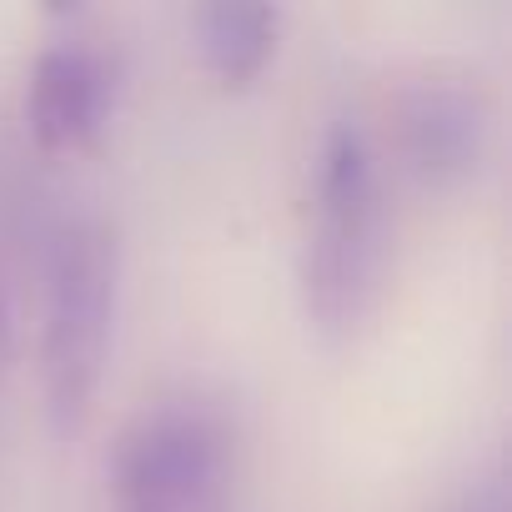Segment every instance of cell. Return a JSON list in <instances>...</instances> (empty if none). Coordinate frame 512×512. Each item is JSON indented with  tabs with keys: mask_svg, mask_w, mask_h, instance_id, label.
Here are the masks:
<instances>
[{
	"mask_svg": "<svg viewBox=\"0 0 512 512\" xmlns=\"http://www.w3.org/2000/svg\"><path fill=\"white\" fill-rule=\"evenodd\" d=\"M387 272V201L372 146L357 126H332L312 181L302 302L327 342H347L377 307Z\"/></svg>",
	"mask_w": 512,
	"mask_h": 512,
	"instance_id": "obj_1",
	"label": "cell"
},
{
	"mask_svg": "<svg viewBox=\"0 0 512 512\" xmlns=\"http://www.w3.org/2000/svg\"><path fill=\"white\" fill-rule=\"evenodd\" d=\"M116 277L121 251L101 221H66L51 246L46 287V337H41V382L46 407L61 432H76L101 392L106 347L116 322Z\"/></svg>",
	"mask_w": 512,
	"mask_h": 512,
	"instance_id": "obj_2",
	"label": "cell"
},
{
	"mask_svg": "<svg viewBox=\"0 0 512 512\" xmlns=\"http://www.w3.org/2000/svg\"><path fill=\"white\" fill-rule=\"evenodd\" d=\"M226 467L231 437L216 412L191 402L156 407L116 447V512H211Z\"/></svg>",
	"mask_w": 512,
	"mask_h": 512,
	"instance_id": "obj_3",
	"label": "cell"
},
{
	"mask_svg": "<svg viewBox=\"0 0 512 512\" xmlns=\"http://www.w3.org/2000/svg\"><path fill=\"white\" fill-rule=\"evenodd\" d=\"M116 61L96 46H46L26 81V131L46 156L91 151L116 111Z\"/></svg>",
	"mask_w": 512,
	"mask_h": 512,
	"instance_id": "obj_4",
	"label": "cell"
},
{
	"mask_svg": "<svg viewBox=\"0 0 512 512\" xmlns=\"http://www.w3.org/2000/svg\"><path fill=\"white\" fill-rule=\"evenodd\" d=\"M397 146L422 186H462L487 151V106L472 86L422 81L397 101Z\"/></svg>",
	"mask_w": 512,
	"mask_h": 512,
	"instance_id": "obj_5",
	"label": "cell"
},
{
	"mask_svg": "<svg viewBox=\"0 0 512 512\" xmlns=\"http://www.w3.org/2000/svg\"><path fill=\"white\" fill-rule=\"evenodd\" d=\"M277 26L282 16L272 6H246V0H216V6H201L191 16L206 71L231 91L251 86L267 71V61L277 56Z\"/></svg>",
	"mask_w": 512,
	"mask_h": 512,
	"instance_id": "obj_6",
	"label": "cell"
},
{
	"mask_svg": "<svg viewBox=\"0 0 512 512\" xmlns=\"http://www.w3.org/2000/svg\"><path fill=\"white\" fill-rule=\"evenodd\" d=\"M452 512H507V492H502V482H477Z\"/></svg>",
	"mask_w": 512,
	"mask_h": 512,
	"instance_id": "obj_7",
	"label": "cell"
}]
</instances>
